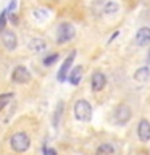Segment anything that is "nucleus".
<instances>
[{"label":"nucleus","mask_w":150,"mask_h":155,"mask_svg":"<svg viewBox=\"0 0 150 155\" xmlns=\"http://www.w3.org/2000/svg\"><path fill=\"white\" fill-rule=\"evenodd\" d=\"M148 78H150V70H148V66H142V68H139V70L134 73V81H135V82H140V84L147 82Z\"/></svg>","instance_id":"obj_12"},{"label":"nucleus","mask_w":150,"mask_h":155,"mask_svg":"<svg viewBox=\"0 0 150 155\" xmlns=\"http://www.w3.org/2000/svg\"><path fill=\"white\" fill-rule=\"evenodd\" d=\"M135 44H137L139 47H145L150 44V28L144 26L140 28L137 32H135Z\"/></svg>","instance_id":"obj_10"},{"label":"nucleus","mask_w":150,"mask_h":155,"mask_svg":"<svg viewBox=\"0 0 150 155\" xmlns=\"http://www.w3.org/2000/svg\"><path fill=\"white\" fill-rule=\"evenodd\" d=\"M74 58H76V50H71V53L66 57V60L63 61L60 71H58V81H60V82L66 81V78H68V74H70V70H71V65H73V61H74Z\"/></svg>","instance_id":"obj_5"},{"label":"nucleus","mask_w":150,"mask_h":155,"mask_svg":"<svg viewBox=\"0 0 150 155\" xmlns=\"http://www.w3.org/2000/svg\"><path fill=\"white\" fill-rule=\"evenodd\" d=\"M147 60H148V61H150V52H148V57H147Z\"/></svg>","instance_id":"obj_23"},{"label":"nucleus","mask_w":150,"mask_h":155,"mask_svg":"<svg viewBox=\"0 0 150 155\" xmlns=\"http://www.w3.org/2000/svg\"><path fill=\"white\" fill-rule=\"evenodd\" d=\"M74 116L79 121H89L92 118V107L87 100L81 99L74 104Z\"/></svg>","instance_id":"obj_3"},{"label":"nucleus","mask_w":150,"mask_h":155,"mask_svg":"<svg viewBox=\"0 0 150 155\" xmlns=\"http://www.w3.org/2000/svg\"><path fill=\"white\" fill-rule=\"evenodd\" d=\"M76 36V29L71 23H61L57 28V42L58 44H66L73 41Z\"/></svg>","instance_id":"obj_2"},{"label":"nucleus","mask_w":150,"mask_h":155,"mask_svg":"<svg viewBox=\"0 0 150 155\" xmlns=\"http://www.w3.org/2000/svg\"><path fill=\"white\" fill-rule=\"evenodd\" d=\"M15 10H16V0H11L10 5H8V8H7V12L10 15V13H15Z\"/></svg>","instance_id":"obj_20"},{"label":"nucleus","mask_w":150,"mask_h":155,"mask_svg":"<svg viewBox=\"0 0 150 155\" xmlns=\"http://www.w3.org/2000/svg\"><path fill=\"white\" fill-rule=\"evenodd\" d=\"M57 60H58V53H52V55H48V57L44 58V65H45V66H50V65H53Z\"/></svg>","instance_id":"obj_18"},{"label":"nucleus","mask_w":150,"mask_h":155,"mask_svg":"<svg viewBox=\"0 0 150 155\" xmlns=\"http://www.w3.org/2000/svg\"><path fill=\"white\" fill-rule=\"evenodd\" d=\"M131 116H132L131 108L128 105H124V104L118 105L115 108V111H113V121H115V124H119V126L128 123V121L131 120Z\"/></svg>","instance_id":"obj_4"},{"label":"nucleus","mask_w":150,"mask_h":155,"mask_svg":"<svg viewBox=\"0 0 150 155\" xmlns=\"http://www.w3.org/2000/svg\"><path fill=\"white\" fill-rule=\"evenodd\" d=\"M118 34H119V32H118V31H116V32L113 34V36H111V37H110V41H108V42H111V41H115V37H118Z\"/></svg>","instance_id":"obj_22"},{"label":"nucleus","mask_w":150,"mask_h":155,"mask_svg":"<svg viewBox=\"0 0 150 155\" xmlns=\"http://www.w3.org/2000/svg\"><path fill=\"white\" fill-rule=\"evenodd\" d=\"M105 84H106L105 74H103V73H100V71H95L94 74H92V79H90L92 91H94V92H100L105 87Z\"/></svg>","instance_id":"obj_7"},{"label":"nucleus","mask_w":150,"mask_h":155,"mask_svg":"<svg viewBox=\"0 0 150 155\" xmlns=\"http://www.w3.org/2000/svg\"><path fill=\"white\" fill-rule=\"evenodd\" d=\"M82 74H84V68L82 66H74L71 70V73L68 74V81H70L73 86H77L82 79Z\"/></svg>","instance_id":"obj_11"},{"label":"nucleus","mask_w":150,"mask_h":155,"mask_svg":"<svg viewBox=\"0 0 150 155\" xmlns=\"http://www.w3.org/2000/svg\"><path fill=\"white\" fill-rule=\"evenodd\" d=\"M63 108H65V105H63V102H58V105H57V108H55V113H53V126H57L60 124V120H61V115H63Z\"/></svg>","instance_id":"obj_13"},{"label":"nucleus","mask_w":150,"mask_h":155,"mask_svg":"<svg viewBox=\"0 0 150 155\" xmlns=\"http://www.w3.org/2000/svg\"><path fill=\"white\" fill-rule=\"evenodd\" d=\"M13 97H15L13 92H7V94H2V95H0V111H2L5 107H7L10 102L13 100Z\"/></svg>","instance_id":"obj_16"},{"label":"nucleus","mask_w":150,"mask_h":155,"mask_svg":"<svg viewBox=\"0 0 150 155\" xmlns=\"http://www.w3.org/2000/svg\"><path fill=\"white\" fill-rule=\"evenodd\" d=\"M113 152H115V149L111 144H102V145H99L95 155H113Z\"/></svg>","instance_id":"obj_14"},{"label":"nucleus","mask_w":150,"mask_h":155,"mask_svg":"<svg viewBox=\"0 0 150 155\" xmlns=\"http://www.w3.org/2000/svg\"><path fill=\"white\" fill-rule=\"evenodd\" d=\"M7 16H8V12L3 10V12L0 13V31H3L5 26H7Z\"/></svg>","instance_id":"obj_19"},{"label":"nucleus","mask_w":150,"mask_h":155,"mask_svg":"<svg viewBox=\"0 0 150 155\" xmlns=\"http://www.w3.org/2000/svg\"><path fill=\"white\" fill-rule=\"evenodd\" d=\"M137 136L142 142L150 140V121L148 120H140L137 124Z\"/></svg>","instance_id":"obj_8"},{"label":"nucleus","mask_w":150,"mask_h":155,"mask_svg":"<svg viewBox=\"0 0 150 155\" xmlns=\"http://www.w3.org/2000/svg\"><path fill=\"white\" fill-rule=\"evenodd\" d=\"M118 10H119V5L116 3V2H106L105 3V7H103V12L106 13V15H115V13H118Z\"/></svg>","instance_id":"obj_15"},{"label":"nucleus","mask_w":150,"mask_h":155,"mask_svg":"<svg viewBox=\"0 0 150 155\" xmlns=\"http://www.w3.org/2000/svg\"><path fill=\"white\" fill-rule=\"evenodd\" d=\"M10 145H11V149L15 150V152L23 153L29 149L31 139H29V136L24 134V133H16V134L11 136V139H10Z\"/></svg>","instance_id":"obj_1"},{"label":"nucleus","mask_w":150,"mask_h":155,"mask_svg":"<svg viewBox=\"0 0 150 155\" xmlns=\"http://www.w3.org/2000/svg\"><path fill=\"white\" fill-rule=\"evenodd\" d=\"M44 155H57V152L53 149H48V147H44Z\"/></svg>","instance_id":"obj_21"},{"label":"nucleus","mask_w":150,"mask_h":155,"mask_svg":"<svg viewBox=\"0 0 150 155\" xmlns=\"http://www.w3.org/2000/svg\"><path fill=\"white\" fill-rule=\"evenodd\" d=\"M31 48L34 52H42L44 48H45V42L42 41V39H39V37H36L34 41L31 42Z\"/></svg>","instance_id":"obj_17"},{"label":"nucleus","mask_w":150,"mask_h":155,"mask_svg":"<svg viewBox=\"0 0 150 155\" xmlns=\"http://www.w3.org/2000/svg\"><path fill=\"white\" fill-rule=\"evenodd\" d=\"M11 79L15 82H18V84H24V82H28L31 79V73H29L24 66H16L11 73Z\"/></svg>","instance_id":"obj_6"},{"label":"nucleus","mask_w":150,"mask_h":155,"mask_svg":"<svg viewBox=\"0 0 150 155\" xmlns=\"http://www.w3.org/2000/svg\"><path fill=\"white\" fill-rule=\"evenodd\" d=\"M2 44L8 50H15L18 47V39H16V34L13 31H3L2 32Z\"/></svg>","instance_id":"obj_9"}]
</instances>
